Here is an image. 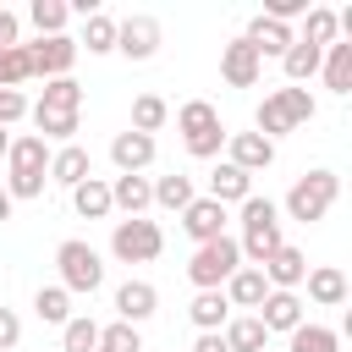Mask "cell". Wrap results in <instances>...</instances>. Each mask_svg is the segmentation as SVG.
Returning <instances> with one entry per match:
<instances>
[{
  "label": "cell",
  "mask_w": 352,
  "mask_h": 352,
  "mask_svg": "<svg viewBox=\"0 0 352 352\" xmlns=\"http://www.w3.org/2000/svg\"><path fill=\"white\" fill-rule=\"evenodd\" d=\"M44 187H50V143L38 132L11 138V148H6V192H11V204L16 198H44Z\"/></svg>",
  "instance_id": "cell-1"
},
{
  "label": "cell",
  "mask_w": 352,
  "mask_h": 352,
  "mask_svg": "<svg viewBox=\"0 0 352 352\" xmlns=\"http://www.w3.org/2000/svg\"><path fill=\"white\" fill-rule=\"evenodd\" d=\"M314 110H319V104H314V94H308V88H292V82H286V88H270V94H264V104L253 110V132L275 143V138H286V132L308 126V121H314Z\"/></svg>",
  "instance_id": "cell-2"
},
{
  "label": "cell",
  "mask_w": 352,
  "mask_h": 352,
  "mask_svg": "<svg viewBox=\"0 0 352 352\" xmlns=\"http://www.w3.org/2000/svg\"><path fill=\"white\" fill-rule=\"evenodd\" d=\"M286 236H280V204H270V198H242V236H236V248H242V264H264L275 248H280Z\"/></svg>",
  "instance_id": "cell-3"
},
{
  "label": "cell",
  "mask_w": 352,
  "mask_h": 352,
  "mask_svg": "<svg viewBox=\"0 0 352 352\" xmlns=\"http://www.w3.org/2000/svg\"><path fill=\"white\" fill-rule=\"evenodd\" d=\"M55 270H60L55 286H66L72 297H94V292L104 286V258H99V248L82 242V236H66V242L55 248Z\"/></svg>",
  "instance_id": "cell-4"
},
{
  "label": "cell",
  "mask_w": 352,
  "mask_h": 352,
  "mask_svg": "<svg viewBox=\"0 0 352 352\" xmlns=\"http://www.w3.org/2000/svg\"><path fill=\"white\" fill-rule=\"evenodd\" d=\"M176 132H182V143H187L192 160H214L226 148V126H220V110L209 99H187L176 110Z\"/></svg>",
  "instance_id": "cell-5"
},
{
  "label": "cell",
  "mask_w": 352,
  "mask_h": 352,
  "mask_svg": "<svg viewBox=\"0 0 352 352\" xmlns=\"http://www.w3.org/2000/svg\"><path fill=\"white\" fill-rule=\"evenodd\" d=\"M341 198V176L336 170H302L297 182H292V192H286V214L292 220H302V226H314V220H324L330 214V204Z\"/></svg>",
  "instance_id": "cell-6"
},
{
  "label": "cell",
  "mask_w": 352,
  "mask_h": 352,
  "mask_svg": "<svg viewBox=\"0 0 352 352\" xmlns=\"http://www.w3.org/2000/svg\"><path fill=\"white\" fill-rule=\"evenodd\" d=\"M236 270H242V248H236V236L198 242V248H192V258H187V280H192L198 292H220Z\"/></svg>",
  "instance_id": "cell-7"
},
{
  "label": "cell",
  "mask_w": 352,
  "mask_h": 352,
  "mask_svg": "<svg viewBox=\"0 0 352 352\" xmlns=\"http://www.w3.org/2000/svg\"><path fill=\"white\" fill-rule=\"evenodd\" d=\"M160 248H165V231H160L154 220H143V214L116 220V231H110V253H116L121 264H154Z\"/></svg>",
  "instance_id": "cell-8"
},
{
  "label": "cell",
  "mask_w": 352,
  "mask_h": 352,
  "mask_svg": "<svg viewBox=\"0 0 352 352\" xmlns=\"http://www.w3.org/2000/svg\"><path fill=\"white\" fill-rule=\"evenodd\" d=\"M116 50H121L126 60H154V50H160V22L143 16V11L121 16V22H116Z\"/></svg>",
  "instance_id": "cell-9"
},
{
  "label": "cell",
  "mask_w": 352,
  "mask_h": 352,
  "mask_svg": "<svg viewBox=\"0 0 352 352\" xmlns=\"http://www.w3.org/2000/svg\"><path fill=\"white\" fill-rule=\"evenodd\" d=\"M28 55H33V77H72V66H77V38H66V33H55V38H38V44H28Z\"/></svg>",
  "instance_id": "cell-10"
},
{
  "label": "cell",
  "mask_w": 352,
  "mask_h": 352,
  "mask_svg": "<svg viewBox=\"0 0 352 352\" xmlns=\"http://www.w3.org/2000/svg\"><path fill=\"white\" fill-rule=\"evenodd\" d=\"M258 72H264V60H258V50H253L242 33H236L231 44H220V77H226L231 88H253Z\"/></svg>",
  "instance_id": "cell-11"
},
{
  "label": "cell",
  "mask_w": 352,
  "mask_h": 352,
  "mask_svg": "<svg viewBox=\"0 0 352 352\" xmlns=\"http://www.w3.org/2000/svg\"><path fill=\"white\" fill-rule=\"evenodd\" d=\"M226 165H236V170H270L275 165V143L270 138H258V132H226Z\"/></svg>",
  "instance_id": "cell-12"
},
{
  "label": "cell",
  "mask_w": 352,
  "mask_h": 352,
  "mask_svg": "<svg viewBox=\"0 0 352 352\" xmlns=\"http://www.w3.org/2000/svg\"><path fill=\"white\" fill-rule=\"evenodd\" d=\"M258 270H264L270 292H297V286H302V275H308V253H302V248H292V242H280Z\"/></svg>",
  "instance_id": "cell-13"
},
{
  "label": "cell",
  "mask_w": 352,
  "mask_h": 352,
  "mask_svg": "<svg viewBox=\"0 0 352 352\" xmlns=\"http://www.w3.org/2000/svg\"><path fill=\"white\" fill-rule=\"evenodd\" d=\"M110 160H116V170L121 176H143L148 165H154V138H143V132H116L110 138Z\"/></svg>",
  "instance_id": "cell-14"
},
{
  "label": "cell",
  "mask_w": 352,
  "mask_h": 352,
  "mask_svg": "<svg viewBox=\"0 0 352 352\" xmlns=\"http://www.w3.org/2000/svg\"><path fill=\"white\" fill-rule=\"evenodd\" d=\"M253 319H258L270 336H275V330H280V336H292V330L302 324V297H297V292H270V297L253 308Z\"/></svg>",
  "instance_id": "cell-15"
},
{
  "label": "cell",
  "mask_w": 352,
  "mask_h": 352,
  "mask_svg": "<svg viewBox=\"0 0 352 352\" xmlns=\"http://www.w3.org/2000/svg\"><path fill=\"white\" fill-rule=\"evenodd\" d=\"M182 231H187L192 242H214V236H226V204H214V198H192V204L182 209Z\"/></svg>",
  "instance_id": "cell-16"
},
{
  "label": "cell",
  "mask_w": 352,
  "mask_h": 352,
  "mask_svg": "<svg viewBox=\"0 0 352 352\" xmlns=\"http://www.w3.org/2000/svg\"><path fill=\"white\" fill-rule=\"evenodd\" d=\"M154 308H160V292L148 280H121L116 286V319L121 324H143V319H154Z\"/></svg>",
  "instance_id": "cell-17"
},
{
  "label": "cell",
  "mask_w": 352,
  "mask_h": 352,
  "mask_svg": "<svg viewBox=\"0 0 352 352\" xmlns=\"http://www.w3.org/2000/svg\"><path fill=\"white\" fill-rule=\"evenodd\" d=\"M88 176H94V160H88L82 143L50 148V182H55V187H77V182H88Z\"/></svg>",
  "instance_id": "cell-18"
},
{
  "label": "cell",
  "mask_w": 352,
  "mask_h": 352,
  "mask_svg": "<svg viewBox=\"0 0 352 352\" xmlns=\"http://www.w3.org/2000/svg\"><path fill=\"white\" fill-rule=\"evenodd\" d=\"M302 286H308V302H319V308H341L346 302V275L336 264H314L302 275Z\"/></svg>",
  "instance_id": "cell-19"
},
{
  "label": "cell",
  "mask_w": 352,
  "mask_h": 352,
  "mask_svg": "<svg viewBox=\"0 0 352 352\" xmlns=\"http://www.w3.org/2000/svg\"><path fill=\"white\" fill-rule=\"evenodd\" d=\"M220 292H226V302H231V308H248V314H253V308H258V302L270 297V280H264V270L242 264V270H236V275H231V280H226Z\"/></svg>",
  "instance_id": "cell-20"
},
{
  "label": "cell",
  "mask_w": 352,
  "mask_h": 352,
  "mask_svg": "<svg viewBox=\"0 0 352 352\" xmlns=\"http://www.w3.org/2000/svg\"><path fill=\"white\" fill-rule=\"evenodd\" d=\"M242 38H248V44L258 50V60H264V55H286V50L297 44V33H292L286 22H270V16H253Z\"/></svg>",
  "instance_id": "cell-21"
},
{
  "label": "cell",
  "mask_w": 352,
  "mask_h": 352,
  "mask_svg": "<svg viewBox=\"0 0 352 352\" xmlns=\"http://www.w3.org/2000/svg\"><path fill=\"white\" fill-rule=\"evenodd\" d=\"M209 198H214V204H242V198H253V176L220 160V165L209 170Z\"/></svg>",
  "instance_id": "cell-22"
},
{
  "label": "cell",
  "mask_w": 352,
  "mask_h": 352,
  "mask_svg": "<svg viewBox=\"0 0 352 352\" xmlns=\"http://www.w3.org/2000/svg\"><path fill=\"white\" fill-rule=\"evenodd\" d=\"M148 204H154L148 176H116V182H110V209H121L126 220H132V214H143Z\"/></svg>",
  "instance_id": "cell-23"
},
{
  "label": "cell",
  "mask_w": 352,
  "mask_h": 352,
  "mask_svg": "<svg viewBox=\"0 0 352 352\" xmlns=\"http://www.w3.org/2000/svg\"><path fill=\"white\" fill-rule=\"evenodd\" d=\"M220 341H226V352H264L270 330H264L253 314H231V319H226V330H220Z\"/></svg>",
  "instance_id": "cell-24"
},
{
  "label": "cell",
  "mask_w": 352,
  "mask_h": 352,
  "mask_svg": "<svg viewBox=\"0 0 352 352\" xmlns=\"http://www.w3.org/2000/svg\"><path fill=\"white\" fill-rule=\"evenodd\" d=\"M319 72H324V88H330V94H352V44L336 38V44L324 50Z\"/></svg>",
  "instance_id": "cell-25"
},
{
  "label": "cell",
  "mask_w": 352,
  "mask_h": 352,
  "mask_svg": "<svg viewBox=\"0 0 352 352\" xmlns=\"http://www.w3.org/2000/svg\"><path fill=\"white\" fill-rule=\"evenodd\" d=\"M72 209H77L82 220H104V214H110V182H104V176L77 182V187H72Z\"/></svg>",
  "instance_id": "cell-26"
},
{
  "label": "cell",
  "mask_w": 352,
  "mask_h": 352,
  "mask_svg": "<svg viewBox=\"0 0 352 352\" xmlns=\"http://www.w3.org/2000/svg\"><path fill=\"white\" fill-rule=\"evenodd\" d=\"M110 55L116 50V16H104V11H88L82 16V38H77V55Z\"/></svg>",
  "instance_id": "cell-27"
},
{
  "label": "cell",
  "mask_w": 352,
  "mask_h": 352,
  "mask_svg": "<svg viewBox=\"0 0 352 352\" xmlns=\"http://www.w3.org/2000/svg\"><path fill=\"white\" fill-rule=\"evenodd\" d=\"M187 319H192L198 330H226V319H231L226 292H198V297L187 302Z\"/></svg>",
  "instance_id": "cell-28"
},
{
  "label": "cell",
  "mask_w": 352,
  "mask_h": 352,
  "mask_svg": "<svg viewBox=\"0 0 352 352\" xmlns=\"http://www.w3.org/2000/svg\"><path fill=\"white\" fill-rule=\"evenodd\" d=\"M319 60H324V50H314V44H302V38H297V44L280 55V72H286V82H292V88H302V82L319 72Z\"/></svg>",
  "instance_id": "cell-29"
},
{
  "label": "cell",
  "mask_w": 352,
  "mask_h": 352,
  "mask_svg": "<svg viewBox=\"0 0 352 352\" xmlns=\"http://www.w3.org/2000/svg\"><path fill=\"white\" fill-rule=\"evenodd\" d=\"M38 110H72V116H82V82L77 77H50L44 94H38Z\"/></svg>",
  "instance_id": "cell-30"
},
{
  "label": "cell",
  "mask_w": 352,
  "mask_h": 352,
  "mask_svg": "<svg viewBox=\"0 0 352 352\" xmlns=\"http://www.w3.org/2000/svg\"><path fill=\"white\" fill-rule=\"evenodd\" d=\"M148 187H154V204H160V209H176V214H182V209L198 198V192H192V176H182V170H170V176H154Z\"/></svg>",
  "instance_id": "cell-31"
},
{
  "label": "cell",
  "mask_w": 352,
  "mask_h": 352,
  "mask_svg": "<svg viewBox=\"0 0 352 352\" xmlns=\"http://www.w3.org/2000/svg\"><path fill=\"white\" fill-rule=\"evenodd\" d=\"M286 352H341V330H330V324H297L292 330V341H286Z\"/></svg>",
  "instance_id": "cell-32"
},
{
  "label": "cell",
  "mask_w": 352,
  "mask_h": 352,
  "mask_svg": "<svg viewBox=\"0 0 352 352\" xmlns=\"http://www.w3.org/2000/svg\"><path fill=\"white\" fill-rule=\"evenodd\" d=\"M28 22L38 28V38H55V33H66L72 6H66V0H33V6H28Z\"/></svg>",
  "instance_id": "cell-33"
},
{
  "label": "cell",
  "mask_w": 352,
  "mask_h": 352,
  "mask_svg": "<svg viewBox=\"0 0 352 352\" xmlns=\"http://www.w3.org/2000/svg\"><path fill=\"white\" fill-rule=\"evenodd\" d=\"M165 121H170V104H165L160 94H138V99H132V132L154 138V132H160Z\"/></svg>",
  "instance_id": "cell-34"
},
{
  "label": "cell",
  "mask_w": 352,
  "mask_h": 352,
  "mask_svg": "<svg viewBox=\"0 0 352 352\" xmlns=\"http://www.w3.org/2000/svg\"><path fill=\"white\" fill-rule=\"evenodd\" d=\"M33 314H38L44 324H66V319H72V292H66V286H38V292H33Z\"/></svg>",
  "instance_id": "cell-35"
},
{
  "label": "cell",
  "mask_w": 352,
  "mask_h": 352,
  "mask_svg": "<svg viewBox=\"0 0 352 352\" xmlns=\"http://www.w3.org/2000/svg\"><path fill=\"white\" fill-rule=\"evenodd\" d=\"M60 352H99V324L88 314H72L60 324Z\"/></svg>",
  "instance_id": "cell-36"
},
{
  "label": "cell",
  "mask_w": 352,
  "mask_h": 352,
  "mask_svg": "<svg viewBox=\"0 0 352 352\" xmlns=\"http://www.w3.org/2000/svg\"><path fill=\"white\" fill-rule=\"evenodd\" d=\"M302 16H308V22H302V44L330 50V44H336V11H330V6H308Z\"/></svg>",
  "instance_id": "cell-37"
},
{
  "label": "cell",
  "mask_w": 352,
  "mask_h": 352,
  "mask_svg": "<svg viewBox=\"0 0 352 352\" xmlns=\"http://www.w3.org/2000/svg\"><path fill=\"white\" fill-rule=\"evenodd\" d=\"M28 77H33V55H28V44L0 50V88H22Z\"/></svg>",
  "instance_id": "cell-38"
},
{
  "label": "cell",
  "mask_w": 352,
  "mask_h": 352,
  "mask_svg": "<svg viewBox=\"0 0 352 352\" xmlns=\"http://www.w3.org/2000/svg\"><path fill=\"white\" fill-rule=\"evenodd\" d=\"M99 352H143V336L138 324H99Z\"/></svg>",
  "instance_id": "cell-39"
},
{
  "label": "cell",
  "mask_w": 352,
  "mask_h": 352,
  "mask_svg": "<svg viewBox=\"0 0 352 352\" xmlns=\"http://www.w3.org/2000/svg\"><path fill=\"white\" fill-rule=\"evenodd\" d=\"M28 116V94L22 88H0V126H16Z\"/></svg>",
  "instance_id": "cell-40"
},
{
  "label": "cell",
  "mask_w": 352,
  "mask_h": 352,
  "mask_svg": "<svg viewBox=\"0 0 352 352\" xmlns=\"http://www.w3.org/2000/svg\"><path fill=\"white\" fill-rule=\"evenodd\" d=\"M308 11V0H264V11L258 16H270V22H286L292 28V16H302Z\"/></svg>",
  "instance_id": "cell-41"
},
{
  "label": "cell",
  "mask_w": 352,
  "mask_h": 352,
  "mask_svg": "<svg viewBox=\"0 0 352 352\" xmlns=\"http://www.w3.org/2000/svg\"><path fill=\"white\" fill-rule=\"evenodd\" d=\"M16 341H22V319H16V308L0 302V352H11Z\"/></svg>",
  "instance_id": "cell-42"
},
{
  "label": "cell",
  "mask_w": 352,
  "mask_h": 352,
  "mask_svg": "<svg viewBox=\"0 0 352 352\" xmlns=\"http://www.w3.org/2000/svg\"><path fill=\"white\" fill-rule=\"evenodd\" d=\"M11 44H22V22L11 11H0V50H11Z\"/></svg>",
  "instance_id": "cell-43"
},
{
  "label": "cell",
  "mask_w": 352,
  "mask_h": 352,
  "mask_svg": "<svg viewBox=\"0 0 352 352\" xmlns=\"http://www.w3.org/2000/svg\"><path fill=\"white\" fill-rule=\"evenodd\" d=\"M192 352H226L220 330H198V336H192Z\"/></svg>",
  "instance_id": "cell-44"
},
{
  "label": "cell",
  "mask_w": 352,
  "mask_h": 352,
  "mask_svg": "<svg viewBox=\"0 0 352 352\" xmlns=\"http://www.w3.org/2000/svg\"><path fill=\"white\" fill-rule=\"evenodd\" d=\"M11 209H16V204H11V192H6V187H0V226H6V220H11Z\"/></svg>",
  "instance_id": "cell-45"
},
{
  "label": "cell",
  "mask_w": 352,
  "mask_h": 352,
  "mask_svg": "<svg viewBox=\"0 0 352 352\" xmlns=\"http://www.w3.org/2000/svg\"><path fill=\"white\" fill-rule=\"evenodd\" d=\"M6 148H11V132H6V126H0V160H6Z\"/></svg>",
  "instance_id": "cell-46"
}]
</instances>
